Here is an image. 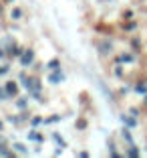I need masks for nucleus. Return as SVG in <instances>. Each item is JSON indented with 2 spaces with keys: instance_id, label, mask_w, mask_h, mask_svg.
Listing matches in <instances>:
<instances>
[{
  "instance_id": "2eb2a0df",
  "label": "nucleus",
  "mask_w": 147,
  "mask_h": 158,
  "mask_svg": "<svg viewBox=\"0 0 147 158\" xmlns=\"http://www.w3.org/2000/svg\"><path fill=\"white\" fill-rule=\"evenodd\" d=\"M135 91H137V93H147V81H145V83H137V85H135Z\"/></svg>"
},
{
  "instance_id": "412c9836",
  "label": "nucleus",
  "mask_w": 147,
  "mask_h": 158,
  "mask_svg": "<svg viewBox=\"0 0 147 158\" xmlns=\"http://www.w3.org/2000/svg\"><path fill=\"white\" fill-rule=\"evenodd\" d=\"M77 128H79V130H83V128H87V122H85V120H79V122H77Z\"/></svg>"
},
{
  "instance_id": "ddd939ff",
  "label": "nucleus",
  "mask_w": 147,
  "mask_h": 158,
  "mask_svg": "<svg viewBox=\"0 0 147 158\" xmlns=\"http://www.w3.org/2000/svg\"><path fill=\"white\" fill-rule=\"evenodd\" d=\"M16 107H18V110H26V107H28L26 98H18V102H16Z\"/></svg>"
},
{
  "instance_id": "f3484780",
  "label": "nucleus",
  "mask_w": 147,
  "mask_h": 158,
  "mask_svg": "<svg viewBox=\"0 0 147 158\" xmlns=\"http://www.w3.org/2000/svg\"><path fill=\"white\" fill-rule=\"evenodd\" d=\"M30 124H32V126H41V124H44V118H41V116H34V118L30 120Z\"/></svg>"
},
{
  "instance_id": "5701e85b",
  "label": "nucleus",
  "mask_w": 147,
  "mask_h": 158,
  "mask_svg": "<svg viewBox=\"0 0 147 158\" xmlns=\"http://www.w3.org/2000/svg\"><path fill=\"white\" fill-rule=\"evenodd\" d=\"M8 67H4V65H0V75H6V73H8Z\"/></svg>"
},
{
  "instance_id": "a211bd4d",
  "label": "nucleus",
  "mask_w": 147,
  "mask_h": 158,
  "mask_svg": "<svg viewBox=\"0 0 147 158\" xmlns=\"http://www.w3.org/2000/svg\"><path fill=\"white\" fill-rule=\"evenodd\" d=\"M117 61H119V63H131V61H133V55H121Z\"/></svg>"
},
{
  "instance_id": "6e6552de",
  "label": "nucleus",
  "mask_w": 147,
  "mask_h": 158,
  "mask_svg": "<svg viewBox=\"0 0 147 158\" xmlns=\"http://www.w3.org/2000/svg\"><path fill=\"white\" fill-rule=\"evenodd\" d=\"M121 120H123V124H125V126H129V128H135V126H137V122H135V118L121 116Z\"/></svg>"
},
{
  "instance_id": "4468645a",
  "label": "nucleus",
  "mask_w": 147,
  "mask_h": 158,
  "mask_svg": "<svg viewBox=\"0 0 147 158\" xmlns=\"http://www.w3.org/2000/svg\"><path fill=\"white\" fill-rule=\"evenodd\" d=\"M127 156H133V158H137L139 156V150H137V146H129V150H127Z\"/></svg>"
},
{
  "instance_id": "aec40b11",
  "label": "nucleus",
  "mask_w": 147,
  "mask_h": 158,
  "mask_svg": "<svg viewBox=\"0 0 147 158\" xmlns=\"http://www.w3.org/2000/svg\"><path fill=\"white\" fill-rule=\"evenodd\" d=\"M60 118L63 116H51V118H46L44 124H55V122H60Z\"/></svg>"
},
{
  "instance_id": "bb28decb",
  "label": "nucleus",
  "mask_w": 147,
  "mask_h": 158,
  "mask_svg": "<svg viewBox=\"0 0 147 158\" xmlns=\"http://www.w3.org/2000/svg\"><path fill=\"white\" fill-rule=\"evenodd\" d=\"M145 103H147V95H145Z\"/></svg>"
},
{
  "instance_id": "4be33fe9",
  "label": "nucleus",
  "mask_w": 147,
  "mask_h": 158,
  "mask_svg": "<svg viewBox=\"0 0 147 158\" xmlns=\"http://www.w3.org/2000/svg\"><path fill=\"white\" fill-rule=\"evenodd\" d=\"M123 138L127 140V142H131V134H129V130H123Z\"/></svg>"
},
{
  "instance_id": "b1692460",
  "label": "nucleus",
  "mask_w": 147,
  "mask_h": 158,
  "mask_svg": "<svg viewBox=\"0 0 147 158\" xmlns=\"http://www.w3.org/2000/svg\"><path fill=\"white\" fill-rule=\"evenodd\" d=\"M115 75H117V77H121V75H123V69H121V67H117V69H115Z\"/></svg>"
},
{
  "instance_id": "f03ea898",
  "label": "nucleus",
  "mask_w": 147,
  "mask_h": 158,
  "mask_svg": "<svg viewBox=\"0 0 147 158\" xmlns=\"http://www.w3.org/2000/svg\"><path fill=\"white\" fill-rule=\"evenodd\" d=\"M64 81V73L60 69H55V71H51V75H48V83H52V85H59V83H63Z\"/></svg>"
},
{
  "instance_id": "393cba45",
  "label": "nucleus",
  "mask_w": 147,
  "mask_h": 158,
  "mask_svg": "<svg viewBox=\"0 0 147 158\" xmlns=\"http://www.w3.org/2000/svg\"><path fill=\"white\" fill-rule=\"evenodd\" d=\"M4 55H6V51H4V49H0V59H2Z\"/></svg>"
},
{
  "instance_id": "dca6fc26",
  "label": "nucleus",
  "mask_w": 147,
  "mask_h": 158,
  "mask_svg": "<svg viewBox=\"0 0 147 158\" xmlns=\"http://www.w3.org/2000/svg\"><path fill=\"white\" fill-rule=\"evenodd\" d=\"M52 140H55V142H56V144H59V146H63V148H64V146H67V142H64V140L60 138V136L56 134V132H55V134H52Z\"/></svg>"
},
{
  "instance_id": "20e7f679",
  "label": "nucleus",
  "mask_w": 147,
  "mask_h": 158,
  "mask_svg": "<svg viewBox=\"0 0 147 158\" xmlns=\"http://www.w3.org/2000/svg\"><path fill=\"white\" fill-rule=\"evenodd\" d=\"M111 49H113L111 41H101V43H99V53H101V55H109Z\"/></svg>"
},
{
  "instance_id": "f8f14e48",
  "label": "nucleus",
  "mask_w": 147,
  "mask_h": 158,
  "mask_svg": "<svg viewBox=\"0 0 147 158\" xmlns=\"http://www.w3.org/2000/svg\"><path fill=\"white\" fill-rule=\"evenodd\" d=\"M10 19H14V20L22 19V10H20V8H12V12H10Z\"/></svg>"
},
{
  "instance_id": "39448f33",
  "label": "nucleus",
  "mask_w": 147,
  "mask_h": 158,
  "mask_svg": "<svg viewBox=\"0 0 147 158\" xmlns=\"http://www.w3.org/2000/svg\"><path fill=\"white\" fill-rule=\"evenodd\" d=\"M4 87H6V91H8L10 98H14V95L18 93V85L14 83V81H8V83H4Z\"/></svg>"
},
{
  "instance_id": "9b49d317",
  "label": "nucleus",
  "mask_w": 147,
  "mask_h": 158,
  "mask_svg": "<svg viewBox=\"0 0 147 158\" xmlns=\"http://www.w3.org/2000/svg\"><path fill=\"white\" fill-rule=\"evenodd\" d=\"M0 154H2V156H14V150H8V148H6V146L4 144H0Z\"/></svg>"
},
{
  "instance_id": "f257e3e1",
  "label": "nucleus",
  "mask_w": 147,
  "mask_h": 158,
  "mask_svg": "<svg viewBox=\"0 0 147 158\" xmlns=\"http://www.w3.org/2000/svg\"><path fill=\"white\" fill-rule=\"evenodd\" d=\"M22 85L28 89V93H30V95L37 99V102H44V99L41 98V81H38L37 77H26Z\"/></svg>"
},
{
  "instance_id": "0eeeda50",
  "label": "nucleus",
  "mask_w": 147,
  "mask_h": 158,
  "mask_svg": "<svg viewBox=\"0 0 147 158\" xmlns=\"http://www.w3.org/2000/svg\"><path fill=\"white\" fill-rule=\"evenodd\" d=\"M12 148H14V152H18V154H28V148L24 144H18V142H14Z\"/></svg>"
},
{
  "instance_id": "a878e982",
  "label": "nucleus",
  "mask_w": 147,
  "mask_h": 158,
  "mask_svg": "<svg viewBox=\"0 0 147 158\" xmlns=\"http://www.w3.org/2000/svg\"><path fill=\"white\" fill-rule=\"evenodd\" d=\"M0 132H2V122H0Z\"/></svg>"
},
{
  "instance_id": "1a4fd4ad",
  "label": "nucleus",
  "mask_w": 147,
  "mask_h": 158,
  "mask_svg": "<svg viewBox=\"0 0 147 158\" xmlns=\"http://www.w3.org/2000/svg\"><path fill=\"white\" fill-rule=\"evenodd\" d=\"M28 140H32V142H42V136L38 134L37 130H32V132H28Z\"/></svg>"
},
{
  "instance_id": "7ed1b4c3",
  "label": "nucleus",
  "mask_w": 147,
  "mask_h": 158,
  "mask_svg": "<svg viewBox=\"0 0 147 158\" xmlns=\"http://www.w3.org/2000/svg\"><path fill=\"white\" fill-rule=\"evenodd\" d=\"M32 61H34V51L24 49L22 57H20V65H22V67H28V65H32Z\"/></svg>"
},
{
  "instance_id": "6ab92c4d",
  "label": "nucleus",
  "mask_w": 147,
  "mask_h": 158,
  "mask_svg": "<svg viewBox=\"0 0 147 158\" xmlns=\"http://www.w3.org/2000/svg\"><path fill=\"white\" fill-rule=\"evenodd\" d=\"M10 95H8V91H6V87H0V102H6Z\"/></svg>"
},
{
  "instance_id": "9d476101",
  "label": "nucleus",
  "mask_w": 147,
  "mask_h": 158,
  "mask_svg": "<svg viewBox=\"0 0 147 158\" xmlns=\"http://www.w3.org/2000/svg\"><path fill=\"white\" fill-rule=\"evenodd\" d=\"M22 53H24V49H20V47H16V45H14L12 49H10V53H8V55H12V57H22Z\"/></svg>"
},
{
  "instance_id": "423d86ee",
  "label": "nucleus",
  "mask_w": 147,
  "mask_h": 158,
  "mask_svg": "<svg viewBox=\"0 0 147 158\" xmlns=\"http://www.w3.org/2000/svg\"><path fill=\"white\" fill-rule=\"evenodd\" d=\"M46 69H48V71L60 69V61H59V59H51V61H48V63H46Z\"/></svg>"
}]
</instances>
